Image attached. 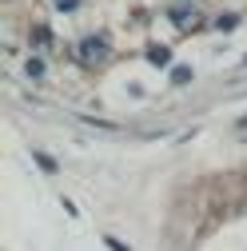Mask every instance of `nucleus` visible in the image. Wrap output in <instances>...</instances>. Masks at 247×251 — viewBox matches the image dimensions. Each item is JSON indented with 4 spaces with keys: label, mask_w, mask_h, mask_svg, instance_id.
Returning <instances> with one entry per match:
<instances>
[{
    "label": "nucleus",
    "mask_w": 247,
    "mask_h": 251,
    "mask_svg": "<svg viewBox=\"0 0 247 251\" xmlns=\"http://www.w3.org/2000/svg\"><path fill=\"white\" fill-rule=\"evenodd\" d=\"M148 60H151L156 68H164L168 60H172V52H168V48H151V52H148Z\"/></svg>",
    "instance_id": "f257e3e1"
},
{
    "label": "nucleus",
    "mask_w": 247,
    "mask_h": 251,
    "mask_svg": "<svg viewBox=\"0 0 247 251\" xmlns=\"http://www.w3.org/2000/svg\"><path fill=\"white\" fill-rule=\"evenodd\" d=\"M172 80H175V84H188V80H192V68H175Z\"/></svg>",
    "instance_id": "f03ea898"
},
{
    "label": "nucleus",
    "mask_w": 247,
    "mask_h": 251,
    "mask_svg": "<svg viewBox=\"0 0 247 251\" xmlns=\"http://www.w3.org/2000/svg\"><path fill=\"white\" fill-rule=\"evenodd\" d=\"M215 28H223V32H231V28H235V16H220V20H215Z\"/></svg>",
    "instance_id": "7ed1b4c3"
},
{
    "label": "nucleus",
    "mask_w": 247,
    "mask_h": 251,
    "mask_svg": "<svg viewBox=\"0 0 247 251\" xmlns=\"http://www.w3.org/2000/svg\"><path fill=\"white\" fill-rule=\"evenodd\" d=\"M28 76H44V64H40V60H28Z\"/></svg>",
    "instance_id": "20e7f679"
},
{
    "label": "nucleus",
    "mask_w": 247,
    "mask_h": 251,
    "mask_svg": "<svg viewBox=\"0 0 247 251\" xmlns=\"http://www.w3.org/2000/svg\"><path fill=\"white\" fill-rule=\"evenodd\" d=\"M76 4H80V0H56V8H64V12H72Z\"/></svg>",
    "instance_id": "39448f33"
}]
</instances>
